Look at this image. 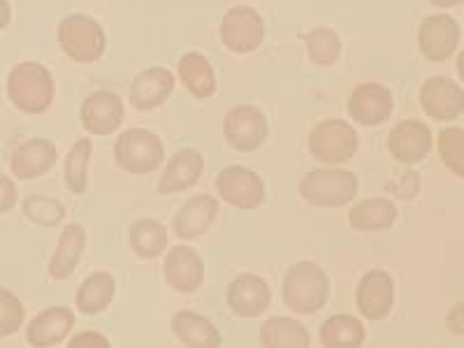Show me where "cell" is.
I'll list each match as a JSON object with an SVG mask.
<instances>
[{"mask_svg": "<svg viewBox=\"0 0 464 348\" xmlns=\"http://www.w3.org/2000/svg\"><path fill=\"white\" fill-rule=\"evenodd\" d=\"M263 348H312V334L304 323L288 316H275L260 325Z\"/></svg>", "mask_w": 464, "mask_h": 348, "instance_id": "484cf974", "label": "cell"}, {"mask_svg": "<svg viewBox=\"0 0 464 348\" xmlns=\"http://www.w3.org/2000/svg\"><path fill=\"white\" fill-rule=\"evenodd\" d=\"M358 130L343 119H325L309 132V153L323 165H343L358 153Z\"/></svg>", "mask_w": 464, "mask_h": 348, "instance_id": "8992f818", "label": "cell"}, {"mask_svg": "<svg viewBox=\"0 0 464 348\" xmlns=\"http://www.w3.org/2000/svg\"><path fill=\"white\" fill-rule=\"evenodd\" d=\"M358 188L360 181L351 169L318 168L306 172L300 181V198L314 207L334 209L353 200Z\"/></svg>", "mask_w": 464, "mask_h": 348, "instance_id": "3957f363", "label": "cell"}, {"mask_svg": "<svg viewBox=\"0 0 464 348\" xmlns=\"http://www.w3.org/2000/svg\"><path fill=\"white\" fill-rule=\"evenodd\" d=\"M123 116L126 107L121 95H116L114 91H95L82 102V126L91 135H102V138L111 135L121 128Z\"/></svg>", "mask_w": 464, "mask_h": 348, "instance_id": "2e32d148", "label": "cell"}, {"mask_svg": "<svg viewBox=\"0 0 464 348\" xmlns=\"http://www.w3.org/2000/svg\"><path fill=\"white\" fill-rule=\"evenodd\" d=\"M172 333L186 348H221L223 337L218 327L202 314L181 309L172 316Z\"/></svg>", "mask_w": 464, "mask_h": 348, "instance_id": "cb8c5ba5", "label": "cell"}, {"mask_svg": "<svg viewBox=\"0 0 464 348\" xmlns=\"http://www.w3.org/2000/svg\"><path fill=\"white\" fill-rule=\"evenodd\" d=\"M56 159H58V151H56V144H53L52 140L33 138V140H26V142H22L14 149L10 168L16 179L28 181L47 174L49 169L56 165Z\"/></svg>", "mask_w": 464, "mask_h": 348, "instance_id": "ffe728a7", "label": "cell"}, {"mask_svg": "<svg viewBox=\"0 0 464 348\" xmlns=\"http://www.w3.org/2000/svg\"><path fill=\"white\" fill-rule=\"evenodd\" d=\"M432 130L418 119H404L388 135V151L404 165H416L432 151Z\"/></svg>", "mask_w": 464, "mask_h": 348, "instance_id": "9a60e30c", "label": "cell"}, {"mask_svg": "<svg viewBox=\"0 0 464 348\" xmlns=\"http://www.w3.org/2000/svg\"><path fill=\"white\" fill-rule=\"evenodd\" d=\"M420 107L430 119L455 121L464 111V91L449 77H430L420 86Z\"/></svg>", "mask_w": 464, "mask_h": 348, "instance_id": "5bb4252c", "label": "cell"}, {"mask_svg": "<svg viewBox=\"0 0 464 348\" xmlns=\"http://www.w3.org/2000/svg\"><path fill=\"white\" fill-rule=\"evenodd\" d=\"M93 156V142L89 138H82L72 144L70 153L65 156L63 181L70 193L82 196L89 188V163Z\"/></svg>", "mask_w": 464, "mask_h": 348, "instance_id": "4dcf8cb0", "label": "cell"}, {"mask_svg": "<svg viewBox=\"0 0 464 348\" xmlns=\"http://www.w3.org/2000/svg\"><path fill=\"white\" fill-rule=\"evenodd\" d=\"M439 156L443 165L462 179L464 177V130L459 126H450L439 132Z\"/></svg>", "mask_w": 464, "mask_h": 348, "instance_id": "836d02e7", "label": "cell"}, {"mask_svg": "<svg viewBox=\"0 0 464 348\" xmlns=\"http://www.w3.org/2000/svg\"><path fill=\"white\" fill-rule=\"evenodd\" d=\"M116 293V281L110 272H93L82 281L77 295H74V304L86 316H95L102 314L107 306L111 304Z\"/></svg>", "mask_w": 464, "mask_h": 348, "instance_id": "83f0119b", "label": "cell"}, {"mask_svg": "<svg viewBox=\"0 0 464 348\" xmlns=\"http://www.w3.org/2000/svg\"><path fill=\"white\" fill-rule=\"evenodd\" d=\"M179 80L196 101H207L217 93V72L211 68L209 58L200 52H188L179 58Z\"/></svg>", "mask_w": 464, "mask_h": 348, "instance_id": "d4e9b609", "label": "cell"}, {"mask_svg": "<svg viewBox=\"0 0 464 348\" xmlns=\"http://www.w3.org/2000/svg\"><path fill=\"white\" fill-rule=\"evenodd\" d=\"M165 281L172 285L177 293H196L205 281V260L190 246L169 248L163 263Z\"/></svg>", "mask_w": 464, "mask_h": 348, "instance_id": "e0dca14e", "label": "cell"}, {"mask_svg": "<svg viewBox=\"0 0 464 348\" xmlns=\"http://www.w3.org/2000/svg\"><path fill=\"white\" fill-rule=\"evenodd\" d=\"M58 44L74 63H95L107 49V35L102 26L89 14H70L58 24Z\"/></svg>", "mask_w": 464, "mask_h": 348, "instance_id": "5b68a950", "label": "cell"}, {"mask_svg": "<svg viewBox=\"0 0 464 348\" xmlns=\"http://www.w3.org/2000/svg\"><path fill=\"white\" fill-rule=\"evenodd\" d=\"M205 174V159L196 149H181L169 159L165 165L163 174L159 181L160 196H174V193H184L193 188Z\"/></svg>", "mask_w": 464, "mask_h": 348, "instance_id": "ac0fdd59", "label": "cell"}, {"mask_svg": "<svg viewBox=\"0 0 464 348\" xmlns=\"http://www.w3.org/2000/svg\"><path fill=\"white\" fill-rule=\"evenodd\" d=\"M462 40V28L455 16L439 12V14H430L425 22L420 24L418 31V47L420 53L432 63H443L449 61L459 47Z\"/></svg>", "mask_w": 464, "mask_h": 348, "instance_id": "30bf717a", "label": "cell"}, {"mask_svg": "<svg viewBox=\"0 0 464 348\" xmlns=\"http://www.w3.org/2000/svg\"><path fill=\"white\" fill-rule=\"evenodd\" d=\"M86 248V230L80 223H68L65 230L58 237L53 256L49 260V276L53 281H65L72 276V272L80 265Z\"/></svg>", "mask_w": 464, "mask_h": 348, "instance_id": "7402d4cb", "label": "cell"}, {"mask_svg": "<svg viewBox=\"0 0 464 348\" xmlns=\"http://www.w3.org/2000/svg\"><path fill=\"white\" fill-rule=\"evenodd\" d=\"M217 190L223 202L235 209H256L265 202V181L244 165H227L218 172Z\"/></svg>", "mask_w": 464, "mask_h": 348, "instance_id": "9c48e42d", "label": "cell"}, {"mask_svg": "<svg viewBox=\"0 0 464 348\" xmlns=\"http://www.w3.org/2000/svg\"><path fill=\"white\" fill-rule=\"evenodd\" d=\"M174 74L163 65L147 68L130 84V102L135 110L151 111L163 105L174 91Z\"/></svg>", "mask_w": 464, "mask_h": 348, "instance_id": "44dd1931", "label": "cell"}, {"mask_svg": "<svg viewBox=\"0 0 464 348\" xmlns=\"http://www.w3.org/2000/svg\"><path fill=\"white\" fill-rule=\"evenodd\" d=\"M114 160L128 174H151L165 160V144L153 130L130 128L116 138Z\"/></svg>", "mask_w": 464, "mask_h": 348, "instance_id": "277c9868", "label": "cell"}, {"mask_svg": "<svg viewBox=\"0 0 464 348\" xmlns=\"http://www.w3.org/2000/svg\"><path fill=\"white\" fill-rule=\"evenodd\" d=\"M306 53L312 58V63L321 68H330L342 56V40L337 31L330 26H316L306 33Z\"/></svg>", "mask_w": 464, "mask_h": 348, "instance_id": "1f68e13d", "label": "cell"}, {"mask_svg": "<svg viewBox=\"0 0 464 348\" xmlns=\"http://www.w3.org/2000/svg\"><path fill=\"white\" fill-rule=\"evenodd\" d=\"M223 135L235 151H258L269 135L267 116L256 105L232 107L223 119Z\"/></svg>", "mask_w": 464, "mask_h": 348, "instance_id": "52a82bcc", "label": "cell"}, {"mask_svg": "<svg viewBox=\"0 0 464 348\" xmlns=\"http://www.w3.org/2000/svg\"><path fill=\"white\" fill-rule=\"evenodd\" d=\"M168 230L163 223L153 221V218H140L130 226L128 232V244H130L132 254L144 260L159 258L160 254L168 251Z\"/></svg>", "mask_w": 464, "mask_h": 348, "instance_id": "f546056e", "label": "cell"}, {"mask_svg": "<svg viewBox=\"0 0 464 348\" xmlns=\"http://www.w3.org/2000/svg\"><path fill=\"white\" fill-rule=\"evenodd\" d=\"M22 211L28 221L43 227H56L65 221V205L49 196L24 198Z\"/></svg>", "mask_w": 464, "mask_h": 348, "instance_id": "d6a6232c", "label": "cell"}, {"mask_svg": "<svg viewBox=\"0 0 464 348\" xmlns=\"http://www.w3.org/2000/svg\"><path fill=\"white\" fill-rule=\"evenodd\" d=\"M397 207L388 198H370L348 211V223L360 232H381L395 226Z\"/></svg>", "mask_w": 464, "mask_h": 348, "instance_id": "4316f807", "label": "cell"}, {"mask_svg": "<svg viewBox=\"0 0 464 348\" xmlns=\"http://www.w3.org/2000/svg\"><path fill=\"white\" fill-rule=\"evenodd\" d=\"M12 22V7L7 0H0V31H5Z\"/></svg>", "mask_w": 464, "mask_h": 348, "instance_id": "f35d334b", "label": "cell"}, {"mask_svg": "<svg viewBox=\"0 0 464 348\" xmlns=\"http://www.w3.org/2000/svg\"><path fill=\"white\" fill-rule=\"evenodd\" d=\"M395 304V284L383 269H370L355 288V306L367 321H383Z\"/></svg>", "mask_w": 464, "mask_h": 348, "instance_id": "4fadbf2b", "label": "cell"}, {"mask_svg": "<svg viewBox=\"0 0 464 348\" xmlns=\"http://www.w3.org/2000/svg\"><path fill=\"white\" fill-rule=\"evenodd\" d=\"M281 297L290 312L316 314L330 300V276L321 265L302 260L285 272Z\"/></svg>", "mask_w": 464, "mask_h": 348, "instance_id": "6da1fadb", "label": "cell"}, {"mask_svg": "<svg viewBox=\"0 0 464 348\" xmlns=\"http://www.w3.org/2000/svg\"><path fill=\"white\" fill-rule=\"evenodd\" d=\"M462 314H464L462 302H458V304H455L453 309H450V314H449V333L458 334V337H462V334H464Z\"/></svg>", "mask_w": 464, "mask_h": 348, "instance_id": "74e56055", "label": "cell"}, {"mask_svg": "<svg viewBox=\"0 0 464 348\" xmlns=\"http://www.w3.org/2000/svg\"><path fill=\"white\" fill-rule=\"evenodd\" d=\"M74 327V314L68 306H49L37 314L26 330V342L33 348H53L70 337Z\"/></svg>", "mask_w": 464, "mask_h": 348, "instance_id": "d6986e66", "label": "cell"}, {"mask_svg": "<svg viewBox=\"0 0 464 348\" xmlns=\"http://www.w3.org/2000/svg\"><path fill=\"white\" fill-rule=\"evenodd\" d=\"M7 98L24 114H43L52 107L56 84L53 74L35 61L16 63L7 74Z\"/></svg>", "mask_w": 464, "mask_h": 348, "instance_id": "7a4b0ae2", "label": "cell"}, {"mask_svg": "<svg viewBox=\"0 0 464 348\" xmlns=\"http://www.w3.org/2000/svg\"><path fill=\"white\" fill-rule=\"evenodd\" d=\"M217 198L202 193V196L190 198V200L184 202V207L177 211V217H174V232H177V237L181 239H196L209 230V226L217 221Z\"/></svg>", "mask_w": 464, "mask_h": 348, "instance_id": "603a6c76", "label": "cell"}, {"mask_svg": "<svg viewBox=\"0 0 464 348\" xmlns=\"http://www.w3.org/2000/svg\"><path fill=\"white\" fill-rule=\"evenodd\" d=\"M221 43L235 53H251L263 44L265 22L258 10L248 5H237L227 10L218 26Z\"/></svg>", "mask_w": 464, "mask_h": 348, "instance_id": "ba28073f", "label": "cell"}, {"mask_svg": "<svg viewBox=\"0 0 464 348\" xmlns=\"http://www.w3.org/2000/svg\"><path fill=\"white\" fill-rule=\"evenodd\" d=\"M226 302L235 316L239 318H258L272 304V290L269 284L258 275L244 272L235 276L226 290Z\"/></svg>", "mask_w": 464, "mask_h": 348, "instance_id": "7c38bea8", "label": "cell"}, {"mask_svg": "<svg viewBox=\"0 0 464 348\" xmlns=\"http://www.w3.org/2000/svg\"><path fill=\"white\" fill-rule=\"evenodd\" d=\"M16 200H19L16 184L10 179V177L0 174V214H7V211L14 209Z\"/></svg>", "mask_w": 464, "mask_h": 348, "instance_id": "8d00e7d4", "label": "cell"}, {"mask_svg": "<svg viewBox=\"0 0 464 348\" xmlns=\"http://www.w3.org/2000/svg\"><path fill=\"white\" fill-rule=\"evenodd\" d=\"M24 321H26V309H24L22 300L10 290L0 288V337L19 333Z\"/></svg>", "mask_w": 464, "mask_h": 348, "instance_id": "e575fe53", "label": "cell"}, {"mask_svg": "<svg viewBox=\"0 0 464 348\" xmlns=\"http://www.w3.org/2000/svg\"><path fill=\"white\" fill-rule=\"evenodd\" d=\"M434 7H455L462 5V0H430Z\"/></svg>", "mask_w": 464, "mask_h": 348, "instance_id": "ab89813d", "label": "cell"}, {"mask_svg": "<svg viewBox=\"0 0 464 348\" xmlns=\"http://www.w3.org/2000/svg\"><path fill=\"white\" fill-rule=\"evenodd\" d=\"M323 348H362L367 339L362 321L351 314H337L330 316L318 330Z\"/></svg>", "mask_w": 464, "mask_h": 348, "instance_id": "f1b7e54d", "label": "cell"}, {"mask_svg": "<svg viewBox=\"0 0 464 348\" xmlns=\"http://www.w3.org/2000/svg\"><path fill=\"white\" fill-rule=\"evenodd\" d=\"M395 110V98L391 89L379 82H364L355 86V91L348 98V116L360 126H381L388 121Z\"/></svg>", "mask_w": 464, "mask_h": 348, "instance_id": "8fae6325", "label": "cell"}, {"mask_svg": "<svg viewBox=\"0 0 464 348\" xmlns=\"http://www.w3.org/2000/svg\"><path fill=\"white\" fill-rule=\"evenodd\" d=\"M68 348H111V343L105 334L95 333V330H84V333L74 334L70 339Z\"/></svg>", "mask_w": 464, "mask_h": 348, "instance_id": "d590c367", "label": "cell"}]
</instances>
